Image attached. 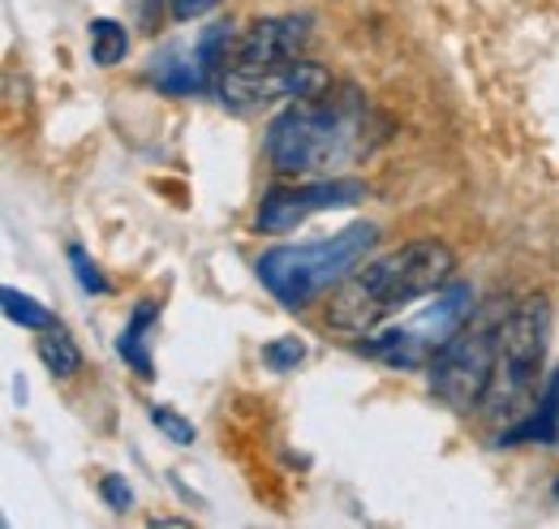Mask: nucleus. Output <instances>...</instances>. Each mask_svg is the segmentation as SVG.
<instances>
[{
    "instance_id": "4be33fe9",
    "label": "nucleus",
    "mask_w": 559,
    "mask_h": 529,
    "mask_svg": "<svg viewBox=\"0 0 559 529\" xmlns=\"http://www.w3.org/2000/svg\"><path fill=\"white\" fill-rule=\"evenodd\" d=\"M551 388H556V392H559V375H556V384H551Z\"/></svg>"
},
{
    "instance_id": "6ab92c4d",
    "label": "nucleus",
    "mask_w": 559,
    "mask_h": 529,
    "mask_svg": "<svg viewBox=\"0 0 559 529\" xmlns=\"http://www.w3.org/2000/svg\"><path fill=\"white\" fill-rule=\"evenodd\" d=\"M70 263H73V275H78V284H82L86 293H108V280L99 275V267L91 263V255H86L82 246H70Z\"/></svg>"
},
{
    "instance_id": "0eeeda50",
    "label": "nucleus",
    "mask_w": 559,
    "mask_h": 529,
    "mask_svg": "<svg viewBox=\"0 0 559 529\" xmlns=\"http://www.w3.org/2000/svg\"><path fill=\"white\" fill-rule=\"evenodd\" d=\"M219 99L224 108H237V113H250L259 104H272V99H319L332 91V73L314 61H288L267 73H224L219 78Z\"/></svg>"
},
{
    "instance_id": "9b49d317",
    "label": "nucleus",
    "mask_w": 559,
    "mask_h": 529,
    "mask_svg": "<svg viewBox=\"0 0 559 529\" xmlns=\"http://www.w3.org/2000/svg\"><path fill=\"white\" fill-rule=\"evenodd\" d=\"M151 82H155L164 95H194L207 78H203V69H199V57H194V61H181V52L168 48V52H159V57L151 61Z\"/></svg>"
},
{
    "instance_id": "f3484780",
    "label": "nucleus",
    "mask_w": 559,
    "mask_h": 529,
    "mask_svg": "<svg viewBox=\"0 0 559 529\" xmlns=\"http://www.w3.org/2000/svg\"><path fill=\"white\" fill-rule=\"evenodd\" d=\"M306 357V344L297 340V336H280V340H272V344H263V362L272 366V371H297V362Z\"/></svg>"
},
{
    "instance_id": "4468645a",
    "label": "nucleus",
    "mask_w": 559,
    "mask_h": 529,
    "mask_svg": "<svg viewBox=\"0 0 559 529\" xmlns=\"http://www.w3.org/2000/svg\"><path fill=\"white\" fill-rule=\"evenodd\" d=\"M233 44H237L233 39V26H211V31H203L194 57H199V69H203V78H207L211 86H219L224 69L233 61Z\"/></svg>"
},
{
    "instance_id": "9d476101",
    "label": "nucleus",
    "mask_w": 559,
    "mask_h": 529,
    "mask_svg": "<svg viewBox=\"0 0 559 529\" xmlns=\"http://www.w3.org/2000/svg\"><path fill=\"white\" fill-rule=\"evenodd\" d=\"M155 319H159V306L155 302H139L134 306V315H130V324L121 331V340H117V353L139 371V379H151L155 375V366H151V349H146V331L155 328Z\"/></svg>"
},
{
    "instance_id": "20e7f679",
    "label": "nucleus",
    "mask_w": 559,
    "mask_h": 529,
    "mask_svg": "<svg viewBox=\"0 0 559 529\" xmlns=\"http://www.w3.org/2000/svg\"><path fill=\"white\" fill-rule=\"evenodd\" d=\"M547 331H551L547 297H525L503 315L499 353H495V379H490L487 392L490 413L508 418V413H521L534 400L543 362H547Z\"/></svg>"
},
{
    "instance_id": "2eb2a0df",
    "label": "nucleus",
    "mask_w": 559,
    "mask_h": 529,
    "mask_svg": "<svg viewBox=\"0 0 559 529\" xmlns=\"http://www.w3.org/2000/svg\"><path fill=\"white\" fill-rule=\"evenodd\" d=\"M4 315H9L13 324L31 328V331L52 328V315H48V310H44L35 297H26V293H17V289H4Z\"/></svg>"
},
{
    "instance_id": "7ed1b4c3",
    "label": "nucleus",
    "mask_w": 559,
    "mask_h": 529,
    "mask_svg": "<svg viewBox=\"0 0 559 529\" xmlns=\"http://www.w3.org/2000/svg\"><path fill=\"white\" fill-rule=\"evenodd\" d=\"M374 242H379L374 224H349V228H341L323 242L276 246L259 259V280L267 284V293L280 306L306 310L319 293H328L332 284H345L353 271L366 263Z\"/></svg>"
},
{
    "instance_id": "39448f33",
    "label": "nucleus",
    "mask_w": 559,
    "mask_h": 529,
    "mask_svg": "<svg viewBox=\"0 0 559 529\" xmlns=\"http://www.w3.org/2000/svg\"><path fill=\"white\" fill-rule=\"evenodd\" d=\"M499 324H503V310L469 315V324L430 362V392L443 404H452V409L487 404L490 379H495V353H499Z\"/></svg>"
},
{
    "instance_id": "423d86ee",
    "label": "nucleus",
    "mask_w": 559,
    "mask_h": 529,
    "mask_svg": "<svg viewBox=\"0 0 559 529\" xmlns=\"http://www.w3.org/2000/svg\"><path fill=\"white\" fill-rule=\"evenodd\" d=\"M474 315V289L469 284H448L435 293V302L414 315L409 324H396V328L379 331L374 340H361V349L388 366H401V371H421L430 366L443 344L456 336V331L469 324Z\"/></svg>"
},
{
    "instance_id": "f257e3e1",
    "label": "nucleus",
    "mask_w": 559,
    "mask_h": 529,
    "mask_svg": "<svg viewBox=\"0 0 559 529\" xmlns=\"http://www.w3.org/2000/svg\"><path fill=\"white\" fill-rule=\"evenodd\" d=\"M388 138L383 117L357 95H319L284 108L267 130V160L284 177H310L357 164Z\"/></svg>"
},
{
    "instance_id": "f03ea898",
    "label": "nucleus",
    "mask_w": 559,
    "mask_h": 529,
    "mask_svg": "<svg viewBox=\"0 0 559 529\" xmlns=\"http://www.w3.org/2000/svg\"><path fill=\"white\" fill-rule=\"evenodd\" d=\"M452 267H456V255L443 242H409L388 259L357 267L332 297L328 324L345 336H370L409 302L439 293L452 280Z\"/></svg>"
},
{
    "instance_id": "a211bd4d",
    "label": "nucleus",
    "mask_w": 559,
    "mask_h": 529,
    "mask_svg": "<svg viewBox=\"0 0 559 529\" xmlns=\"http://www.w3.org/2000/svg\"><path fill=\"white\" fill-rule=\"evenodd\" d=\"M99 495H104V504H108L112 513H130V508H134V491H130V482H126L121 473H104V478H99Z\"/></svg>"
},
{
    "instance_id": "ddd939ff",
    "label": "nucleus",
    "mask_w": 559,
    "mask_h": 529,
    "mask_svg": "<svg viewBox=\"0 0 559 529\" xmlns=\"http://www.w3.org/2000/svg\"><path fill=\"white\" fill-rule=\"evenodd\" d=\"M126 52H130L126 26L112 22V17H95V22H91V61L99 69H112L126 61Z\"/></svg>"
},
{
    "instance_id": "6e6552de",
    "label": "nucleus",
    "mask_w": 559,
    "mask_h": 529,
    "mask_svg": "<svg viewBox=\"0 0 559 529\" xmlns=\"http://www.w3.org/2000/svg\"><path fill=\"white\" fill-rule=\"evenodd\" d=\"M366 199V186L353 177H328V181H310V186H293V190H267V199L259 207V233H293L301 220H310L314 211H336Z\"/></svg>"
},
{
    "instance_id": "412c9836",
    "label": "nucleus",
    "mask_w": 559,
    "mask_h": 529,
    "mask_svg": "<svg viewBox=\"0 0 559 529\" xmlns=\"http://www.w3.org/2000/svg\"><path fill=\"white\" fill-rule=\"evenodd\" d=\"M551 495H556V504H559V482H556V486H551Z\"/></svg>"
},
{
    "instance_id": "1a4fd4ad",
    "label": "nucleus",
    "mask_w": 559,
    "mask_h": 529,
    "mask_svg": "<svg viewBox=\"0 0 559 529\" xmlns=\"http://www.w3.org/2000/svg\"><path fill=\"white\" fill-rule=\"evenodd\" d=\"M306 44H310V17H263L233 44L228 69L233 73H267L288 61H301Z\"/></svg>"
},
{
    "instance_id": "dca6fc26",
    "label": "nucleus",
    "mask_w": 559,
    "mask_h": 529,
    "mask_svg": "<svg viewBox=\"0 0 559 529\" xmlns=\"http://www.w3.org/2000/svg\"><path fill=\"white\" fill-rule=\"evenodd\" d=\"M151 422L164 431V439H173L177 448H190L194 444V422H186L177 409H168V404H151Z\"/></svg>"
},
{
    "instance_id": "aec40b11",
    "label": "nucleus",
    "mask_w": 559,
    "mask_h": 529,
    "mask_svg": "<svg viewBox=\"0 0 559 529\" xmlns=\"http://www.w3.org/2000/svg\"><path fill=\"white\" fill-rule=\"evenodd\" d=\"M215 4H219V0H168V9H173L177 22H190V17L207 13V9H215Z\"/></svg>"
},
{
    "instance_id": "f8f14e48",
    "label": "nucleus",
    "mask_w": 559,
    "mask_h": 529,
    "mask_svg": "<svg viewBox=\"0 0 559 529\" xmlns=\"http://www.w3.org/2000/svg\"><path fill=\"white\" fill-rule=\"evenodd\" d=\"M35 353H39V362L57 375V379H70V375H78L82 371V349L73 344V336L66 328H44V336L35 340Z\"/></svg>"
}]
</instances>
